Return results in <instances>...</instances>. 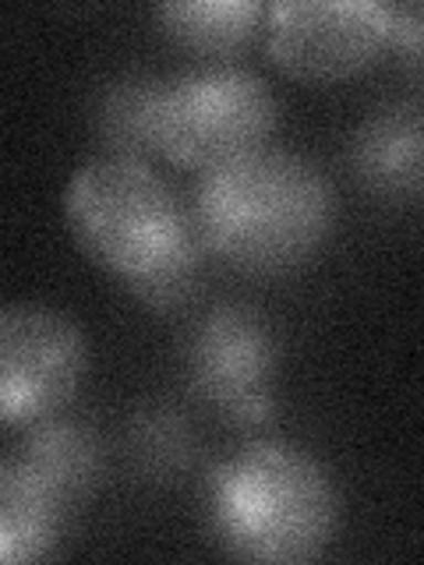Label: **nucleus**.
<instances>
[{
	"label": "nucleus",
	"mask_w": 424,
	"mask_h": 565,
	"mask_svg": "<svg viewBox=\"0 0 424 565\" xmlns=\"http://www.w3.org/2000/svg\"><path fill=\"white\" fill-rule=\"evenodd\" d=\"M64 220L82 252L141 305L170 311L199 290L205 247L191 209L149 159L124 152L85 159L64 188Z\"/></svg>",
	"instance_id": "f257e3e1"
},
{
	"label": "nucleus",
	"mask_w": 424,
	"mask_h": 565,
	"mask_svg": "<svg viewBox=\"0 0 424 565\" xmlns=\"http://www.w3.org/2000/svg\"><path fill=\"white\" fill-rule=\"evenodd\" d=\"M191 223L209 255L252 276H283L322 252L336 194L308 156L262 146L199 173Z\"/></svg>",
	"instance_id": "f03ea898"
},
{
	"label": "nucleus",
	"mask_w": 424,
	"mask_h": 565,
	"mask_svg": "<svg viewBox=\"0 0 424 565\" xmlns=\"http://www.w3.org/2000/svg\"><path fill=\"white\" fill-rule=\"evenodd\" d=\"M205 516L226 555L300 565L332 544L340 491L308 449L283 438H255L209 473Z\"/></svg>",
	"instance_id": "7ed1b4c3"
},
{
	"label": "nucleus",
	"mask_w": 424,
	"mask_h": 565,
	"mask_svg": "<svg viewBox=\"0 0 424 565\" xmlns=\"http://www.w3.org/2000/svg\"><path fill=\"white\" fill-rule=\"evenodd\" d=\"M276 114V96L258 71L234 61L191 64L152 78L149 152L205 173L262 149Z\"/></svg>",
	"instance_id": "20e7f679"
},
{
	"label": "nucleus",
	"mask_w": 424,
	"mask_h": 565,
	"mask_svg": "<svg viewBox=\"0 0 424 565\" xmlns=\"http://www.w3.org/2000/svg\"><path fill=\"white\" fill-rule=\"evenodd\" d=\"M88 371V340L50 305L0 308V424H35L78 396Z\"/></svg>",
	"instance_id": "39448f33"
},
{
	"label": "nucleus",
	"mask_w": 424,
	"mask_h": 565,
	"mask_svg": "<svg viewBox=\"0 0 424 565\" xmlns=\"http://www.w3.org/2000/svg\"><path fill=\"white\" fill-rule=\"evenodd\" d=\"M276 364V332L252 305H216L205 311L184 347L191 393L237 424L269 420Z\"/></svg>",
	"instance_id": "423d86ee"
},
{
	"label": "nucleus",
	"mask_w": 424,
	"mask_h": 565,
	"mask_svg": "<svg viewBox=\"0 0 424 565\" xmlns=\"http://www.w3.org/2000/svg\"><path fill=\"white\" fill-rule=\"evenodd\" d=\"M262 22L269 57L305 82L353 78L389 43V14L375 0H276Z\"/></svg>",
	"instance_id": "0eeeda50"
},
{
	"label": "nucleus",
	"mask_w": 424,
	"mask_h": 565,
	"mask_svg": "<svg viewBox=\"0 0 424 565\" xmlns=\"http://www.w3.org/2000/svg\"><path fill=\"white\" fill-rule=\"evenodd\" d=\"M421 106L417 103H389L382 110L361 120L350 141V163L358 181L382 199H421Z\"/></svg>",
	"instance_id": "6e6552de"
},
{
	"label": "nucleus",
	"mask_w": 424,
	"mask_h": 565,
	"mask_svg": "<svg viewBox=\"0 0 424 565\" xmlns=\"http://www.w3.org/2000/svg\"><path fill=\"white\" fill-rule=\"evenodd\" d=\"M14 456L22 459L67 509L82 502L85 494H93V488L103 477V446L96 431L85 428L82 420H71L61 414L29 424V431L18 441Z\"/></svg>",
	"instance_id": "1a4fd4ad"
},
{
	"label": "nucleus",
	"mask_w": 424,
	"mask_h": 565,
	"mask_svg": "<svg viewBox=\"0 0 424 565\" xmlns=\"http://www.w3.org/2000/svg\"><path fill=\"white\" fill-rule=\"evenodd\" d=\"M67 505L22 459H0V562H40L57 547Z\"/></svg>",
	"instance_id": "9d476101"
},
{
	"label": "nucleus",
	"mask_w": 424,
	"mask_h": 565,
	"mask_svg": "<svg viewBox=\"0 0 424 565\" xmlns=\"http://www.w3.org/2000/svg\"><path fill=\"white\" fill-rule=\"evenodd\" d=\"M152 14L173 43L205 57H223L252 40L265 8L258 0H181V4H159Z\"/></svg>",
	"instance_id": "9b49d317"
},
{
	"label": "nucleus",
	"mask_w": 424,
	"mask_h": 565,
	"mask_svg": "<svg viewBox=\"0 0 424 565\" xmlns=\"http://www.w3.org/2000/svg\"><path fill=\"white\" fill-rule=\"evenodd\" d=\"M149 96H152V75H128L106 88V96L99 103V131L110 141V152L146 159Z\"/></svg>",
	"instance_id": "f8f14e48"
},
{
	"label": "nucleus",
	"mask_w": 424,
	"mask_h": 565,
	"mask_svg": "<svg viewBox=\"0 0 424 565\" xmlns=\"http://www.w3.org/2000/svg\"><path fill=\"white\" fill-rule=\"evenodd\" d=\"M146 424L156 431V438L138 424V428H135L138 459H146L149 467H159V470H177V463L188 456L184 420L177 414H156V417H146Z\"/></svg>",
	"instance_id": "ddd939ff"
},
{
	"label": "nucleus",
	"mask_w": 424,
	"mask_h": 565,
	"mask_svg": "<svg viewBox=\"0 0 424 565\" xmlns=\"http://www.w3.org/2000/svg\"><path fill=\"white\" fill-rule=\"evenodd\" d=\"M389 14V40L406 46L411 61H421V4H385Z\"/></svg>",
	"instance_id": "4468645a"
}]
</instances>
